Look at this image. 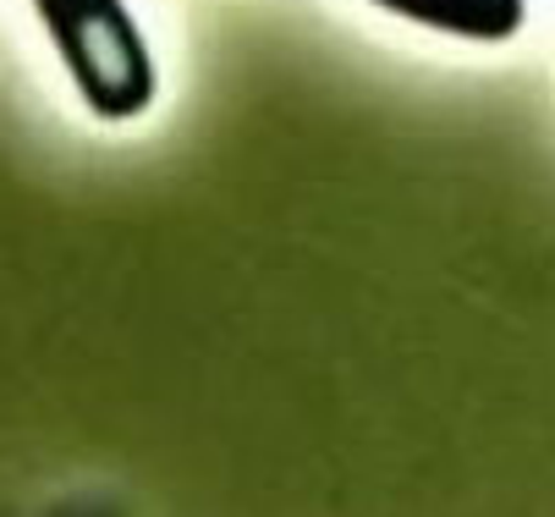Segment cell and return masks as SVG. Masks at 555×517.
Wrapping results in <instances>:
<instances>
[{
    "label": "cell",
    "instance_id": "obj_2",
    "mask_svg": "<svg viewBox=\"0 0 555 517\" xmlns=\"http://www.w3.org/2000/svg\"><path fill=\"white\" fill-rule=\"evenodd\" d=\"M369 7L473 44H506L528 23V0H369Z\"/></svg>",
    "mask_w": 555,
    "mask_h": 517
},
{
    "label": "cell",
    "instance_id": "obj_1",
    "mask_svg": "<svg viewBox=\"0 0 555 517\" xmlns=\"http://www.w3.org/2000/svg\"><path fill=\"white\" fill-rule=\"evenodd\" d=\"M34 12L100 121H132L154 105L160 72L127 0H34Z\"/></svg>",
    "mask_w": 555,
    "mask_h": 517
}]
</instances>
